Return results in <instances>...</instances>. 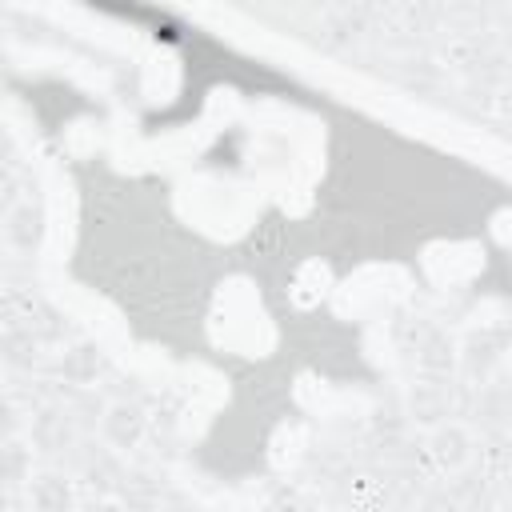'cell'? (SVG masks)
Instances as JSON below:
<instances>
[{
	"mask_svg": "<svg viewBox=\"0 0 512 512\" xmlns=\"http://www.w3.org/2000/svg\"><path fill=\"white\" fill-rule=\"evenodd\" d=\"M24 488H28V500H32V504H40V508H60V504H68V500H72V492H68L64 476H56V472H32Z\"/></svg>",
	"mask_w": 512,
	"mask_h": 512,
	"instance_id": "ba28073f",
	"label": "cell"
},
{
	"mask_svg": "<svg viewBox=\"0 0 512 512\" xmlns=\"http://www.w3.org/2000/svg\"><path fill=\"white\" fill-rule=\"evenodd\" d=\"M16 196H24V188H20V176L12 172V168H0V212L16 200Z\"/></svg>",
	"mask_w": 512,
	"mask_h": 512,
	"instance_id": "30bf717a",
	"label": "cell"
},
{
	"mask_svg": "<svg viewBox=\"0 0 512 512\" xmlns=\"http://www.w3.org/2000/svg\"><path fill=\"white\" fill-rule=\"evenodd\" d=\"M24 436L32 440V448H44V452H52V448L68 444V436H72V424L64 420V412H56V408H44L40 416H28V428H24Z\"/></svg>",
	"mask_w": 512,
	"mask_h": 512,
	"instance_id": "5b68a950",
	"label": "cell"
},
{
	"mask_svg": "<svg viewBox=\"0 0 512 512\" xmlns=\"http://www.w3.org/2000/svg\"><path fill=\"white\" fill-rule=\"evenodd\" d=\"M44 232H48V216H44L40 200H32V196H16L0 212V248L8 256H32V252H40Z\"/></svg>",
	"mask_w": 512,
	"mask_h": 512,
	"instance_id": "6da1fadb",
	"label": "cell"
},
{
	"mask_svg": "<svg viewBox=\"0 0 512 512\" xmlns=\"http://www.w3.org/2000/svg\"><path fill=\"white\" fill-rule=\"evenodd\" d=\"M96 432H100L104 448H112V452H132V448H140L144 436H148V412H144L136 400L116 396V400H108V404L100 408Z\"/></svg>",
	"mask_w": 512,
	"mask_h": 512,
	"instance_id": "7a4b0ae2",
	"label": "cell"
},
{
	"mask_svg": "<svg viewBox=\"0 0 512 512\" xmlns=\"http://www.w3.org/2000/svg\"><path fill=\"white\" fill-rule=\"evenodd\" d=\"M24 428H28V412H24L8 392H0V440L24 436Z\"/></svg>",
	"mask_w": 512,
	"mask_h": 512,
	"instance_id": "9c48e42d",
	"label": "cell"
},
{
	"mask_svg": "<svg viewBox=\"0 0 512 512\" xmlns=\"http://www.w3.org/2000/svg\"><path fill=\"white\" fill-rule=\"evenodd\" d=\"M100 352L92 348V344H76V348H68L64 356H60V376L68 380V384H92L96 376H100Z\"/></svg>",
	"mask_w": 512,
	"mask_h": 512,
	"instance_id": "52a82bcc",
	"label": "cell"
},
{
	"mask_svg": "<svg viewBox=\"0 0 512 512\" xmlns=\"http://www.w3.org/2000/svg\"><path fill=\"white\" fill-rule=\"evenodd\" d=\"M408 412H412V420H420V424L432 428L436 420L448 416V392L440 384H432V380H420L408 392Z\"/></svg>",
	"mask_w": 512,
	"mask_h": 512,
	"instance_id": "8992f818",
	"label": "cell"
},
{
	"mask_svg": "<svg viewBox=\"0 0 512 512\" xmlns=\"http://www.w3.org/2000/svg\"><path fill=\"white\" fill-rule=\"evenodd\" d=\"M32 472H36V448H32V440L28 436L0 440V484L4 488H24Z\"/></svg>",
	"mask_w": 512,
	"mask_h": 512,
	"instance_id": "277c9868",
	"label": "cell"
},
{
	"mask_svg": "<svg viewBox=\"0 0 512 512\" xmlns=\"http://www.w3.org/2000/svg\"><path fill=\"white\" fill-rule=\"evenodd\" d=\"M472 452H476V436H472L468 424L444 416L428 428V456L440 472H460L472 460Z\"/></svg>",
	"mask_w": 512,
	"mask_h": 512,
	"instance_id": "3957f363",
	"label": "cell"
}]
</instances>
